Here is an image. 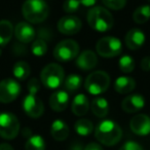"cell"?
I'll list each match as a JSON object with an SVG mask.
<instances>
[{
	"label": "cell",
	"instance_id": "cell-6",
	"mask_svg": "<svg viewBox=\"0 0 150 150\" xmlns=\"http://www.w3.org/2000/svg\"><path fill=\"white\" fill-rule=\"evenodd\" d=\"M79 54V45L72 39H65L59 42L54 50V57L60 62H69L77 58Z\"/></svg>",
	"mask_w": 150,
	"mask_h": 150
},
{
	"label": "cell",
	"instance_id": "cell-24",
	"mask_svg": "<svg viewBox=\"0 0 150 150\" xmlns=\"http://www.w3.org/2000/svg\"><path fill=\"white\" fill-rule=\"evenodd\" d=\"M74 129L75 132L80 136H88L92 134V132L94 131V125L91 120L86 118L78 119L74 125Z\"/></svg>",
	"mask_w": 150,
	"mask_h": 150
},
{
	"label": "cell",
	"instance_id": "cell-15",
	"mask_svg": "<svg viewBox=\"0 0 150 150\" xmlns=\"http://www.w3.org/2000/svg\"><path fill=\"white\" fill-rule=\"evenodd\" d=\"M97 64H98V57L93 50H84L76 58V65L81 70H92L97 66Z\"/></svg>",
	"mask_w": 150,
	"mask_h": 150
},
{
	"label": "cell",
	"instance_id": "cell-32",
	"mask_svg": "<svg viewBox=\"0 0 150 150\" xmlns=\"http://www.w3.org/2000/svg\"><path fill=\"white\" fill-rule=\"evenodd\" d=\"M119 150H144L140 144L135 141H127L120 147Z\"/></svg>",
	"mask_w": 150,
	"mask_h": 150
},
{
	"label": "cell",
	"instance_id": "cell-38",
	"mask_svg": "<svg viewBox=\"0 0 150 150\" xmlns=\"http://www.w3.org/2000/svg\"><path fill=\"white\" fill-rule=\"evenodd\" d=\"M0 150H13V146L7 143H1L0 144Z\"/></svg>",
	"mask_w": 150,
	"mask_h": 150
},
{
	"label": "cell",
	"instance_id": "cell-29",
	"mask_svg": "<svg viewBox=\"0 0 150 150\" xmlns=\"http://www.w3.org/2000/svg\"><path fill=\"white\" fill-rule=\"evenodd\" d=\"M118 65H119L120 70L122 71L123 73H129L135 68V61H134V59L132 58L131 56L125 54V56H122L119 59Z\"/></svg>",
	"mask_w": 150,
	"mask_h": 150
},
{
	"label": "cell",
	"instance_id": "cell-5",
	"mask_svg": "<svg viewBox=\"0 0 150 150\" xmlns=\"http://www.w3.org/2000/svg\"><path fill=\"white\" fill-rule=\"evenodd\" d=\"M110 84V77L105 71H95L91 73L86 79L84 88L91 95H100L105 93Z\"/></svg>",
	"mask_w": 150,
	"mask_h": 150
},
{
	"label": "cell",
	"instance_id": "cell-22",
	"mask_svg": "<svg viewBox=\"0 0 150 150\" xmlns=\"http://www.w3.org/2000/svg\"><path fill=\"white\" fill-rule=\"evenodd\" d=\"M13 34V24L6 20L0 21V46H4L11 41Z\"/></svg>",
	"mask_w": 150,
	"mask_h": 150
},
{
	"label": "cell",
	"instance_id": "cell-34",
	"mask_svg": "<svg viewBox=\"0 0 150 150\" xmlns=\"http://www.w3.org/2000/svg\"><path fill=\"white\" fill-rule=\"evenodd\" d=\"M141 68L144 71H150V57H144L141 61Z\"/></svg>",
	"mask_w": 150,
	"mask_h": 150
},
{
	"label": "cell",
	"instance_id": "cell-21",
	"mask_svg": "<svg viewBox=\"0 0 150 150\" xmlns=\"http://www.w3.org/2000/svg\"><path fill=\"white\" fill-rule=\"evenodd\" d=\"M91 107H92L93 113L100 118L107 116L109 112V104L105 98H101V97L94 98V100L92 101Z\"/></svg>",
	"mask_w": 150,
	"mask_h": 150
},
{
	"label": "cell",
	"instance_id": "cell-3",
	"mask_svg": "<svg viewBox=\"0 0 150 150\" xmlns=\"http://www.w3.org/2000/svg\"><path fill=\"white\" fill-rule=\"evenodd\" d=\"M23 17L32 24L43 22L50 13V7L44 0H26L22 6Z\"/></svg>",
	"mask_w": 150,
	"mask_h": 150
},
{
	"label": "cell",
	"instance_id": "cell-27",
	"mask_svg": "<svg viewBox=\"0 0 150 150\" xmlns=\"http://www.w3.org/2000/svg\"><path fill=\"white\" fill-rule=\"evenodd\" d=\"M25 150H45V142L39 135L30 136L25 144Z\"/></svg>",
	"mask_w": 150,
	"mask_h": 150
},
{
	"label": "cell",
	"instance_id": "cell-31",
	"mask_svg": "<svg viewBox=\"0 0 150 150\" xmlns=\"http://www.w3.org/2000/svg\"><path fill=\"white\" fill-rule=\"evenodd\" d=\"M79 6H80L79 0H65L64 4H63V9L66 13H72L74 11H78Z\"/></svg>",
	"mask_w": 150,
	"mask_h": 150
},
{
	"label": "cell",
	"instance_id": "cell-39",
	"mask_svg": "<svg viewBox=\"0 0 150 150\" xmlns=\"http://www.w3.org/2000/svg\"><path fill=\"white\" fill-rule=\"evenodd\" d=\"M0 56H1V50H0Z\"/></svg>",
	"mask_w": 150,
	"mask_h": 150
},
{
	"label": "cell",
	"instance_id": "cell-40",
	"mask_svg": "<svg viewBox=\"0 0 150 150\" xmlns=\"http://www.w3.org/2000/svg\"><path fill=\"white\" fill-rule=\"evenodd\" d=\"M149 1H150V0H149Z\"/></svg>",
	"mask_w": 150,
	"mask_h": 150
},
{
	"label": "cell",
	"instance_id": "cell-18",
	"mask_svg": "<svg viewBox=\"0 0 150 150\" xmlns=\"http://www.w3.org/2000/svg\"><path fill=\"white\" fill-rule=\"evenodd\" d=\"M71 109H72L73 114H75L76 116H82L86 114L90 109V102H88V97L83 94L76 95L72 101Z\"/></svg>",
	"mask_w": 150,
	"mask_h": 150
},
{
	"label": "cell",
	"instance_id": "cell-14",
	"mask_svg": "<svg viewBox=\"0 0 150 150\" xmlns=\"http://www.w3.org/2000/svg\"><path fill=\"white\" fill-rule=\"evenodd\" d=\"M145 105V100L141 95H129L121 102V108L127 113H136L140 111Z\"/></svg>",
	"mask_w": 150,
	"mask_h": 150
},
{
	"label": "cell",
	"instance_id": "cell-23",
	"mask_svg": "<svg viewBox=\"0 0 150 150\" xmlns=\"http://www.w3.org/2000/svg\"><path fill=\"white\" fill-rule=\"evenodd\" d=\"M30 72H31V68H30L29 64L24 62V61L17 62L13 69V76H15L18 80H21V81H23V80L27 79V78L29 77Z\"/></svg>",
	"mask_w": 150,
	"mask_h": 150
},
{
	"label": "cell",
	"instance_id": "cell-17",
	"mask_svg": "<svg viewBox=\"0 0 150 150\" xmlns=\"http://www.w3.org/2000/svg\"><path fill=\"white\" fill-rule=\"evenodd\" d=\"M69 103V95L66 91L54 92L50 98V106L54 111L62 112L67 108Z\"/></svg>",
	"mask_w": 150,
	"mask_h": 150
},
{
	"label": "cell",
	"instance_id": "cell-20",
	"mask_svg": "<svg viewBox=\"0 0 150 150\" xmlns=\"http://www.w3.org/2000/svg\"><path fill=\"white\" fill-rule=\"evenodd\" d=\"M136 88V81L129 76H120L114 82V88L119 94H129Z\"/></svg>",
	"mask_w": 150,
	"mask_h": 150
},
{
	"label": "cell",
	"instance_id": "cell-13",
	"mask_svg": "<svg viewBox=\"0 0 150 150\" xmlns=\"http://www.w3.org/2000/svg\"><path fill=\"white\" fill-rule=\"evenodd\" d=\"M15 36L20 42L23 43H30L34 40L35 37V30L31 26V24L21 22L17 24V26L13 29Z\"/></svg>",
	"mask_w": 150,
	"mask_h": 150
},
{
	"label": "cell",
	"instance_id": "cell-30",
	"mask_svg": "<svg viewBox=\"0 0 150 150\" xmlns=\"http://www.w3.org/2000/svg\"><path fill=\"white\" fill-rule=\"evenodd\" d=\"M103 4L113 11L122 9L127 4V0H102Z\"/></svg>",
	"mask_w": 150,
	"mask_h": 150
},
{
	"label": "cell",
	"instance_id": "cell-7",
	"mask_svg": "<svg viewBox=\"0 0 150 150\" xmlns=\"http://www.w3.org/2000/svg\"><path fill=\"white\" fill-rule=\"evenodd\" d=\"M20 131V122L15 114L9 112L0 113V137L5 140H13Z\"/></svg>",
	"mask_w": 150,
	"mask_h": 150
},
{
	"label": "cell",
	"instance_id": "cell-28",
	"mask_svg": "<svg viewBox=\"0 0 150 150\" xmlns=\"http://www.w3.org/2000/svg\"><path fill=\"white\" fill-rule=\"evenodd\" d=\"M31 52L34 56L36 57H42L47 52V44L43 38H38L34 40L31 46Z\"/></svg>",
	"mask_w": 150,
	"mask_h": 150
},
{
	"label": "cell",
	"instance_id": "cell-9",
	"mask_svg": "<svg viewBox=\"0 0 150 150\" xmlns=\"http://www.w3.org/2000/svg\"><path fill=\"white\" fill-rule=\"evenodd\" d=\"M21 93V86L15 79L6 78L0 81V102L7 104L19 97Z\"/></svg>",
	"mask_w": 150,
	"mask_h": 150
},
{
	"label": "cell",
	"instance_id": "cell-25",
	"mask_svg": "<svg viewBox=\"0 0 150 150\" xmlns=\"http://www.w3.org/2000/svg\"><path fill=\"white\" fill-rule=\"evenodd\" d=\"M150 19V5L144 4L137 7L133 13V20L136 24H144Z\"/></svg>",
	"mask_w": 150,
	"mask_h": 150
},
{
	"label": "cell",
	"instance_id": "cell-2",
	"mask_svg": "<svg viewBox=\"0 0 150 150\" xmlns=\"http://www.w3.org/2000/svg\"><path fill=\"white\" fill-rule=\"evenodd\" d=\"M88 23L93 30L97 32H107L113 27L114 20L107 8L102 6H94L88 13Z\"/></svg>",
	"mask_w": 150,
	"mask_h": 150
},
{
	"label": "cell",
	"instance_id": "cell-12",
	"mask_svg": "<svg viewBox=\"0 0 150 150\" xmlns=\"http://www.w3.org/2000/svg\"><path fill=\"white\" fill-rule=\"evenodd\" d=\"M132 132L138 136H147L150 134V117L146 114H137L129 121Z\"/></svg>",
	"mask_w": 150,
	"mask_h": 150
},
{
	"label": "cell",
	"instance_id": "cell-16",
	"mask_svg": "<svg viewBox=\"0 0 150 150\" xmlns=\"http://www.w3.org/2000/svg\"><path fill=\"white\" fill-rule=\"evenodd\" d=\"M125 44L127 46L132 50H137L141 48V46L145 42V35H144L143 31L140 29L134 28L131 29L125 35Z\"/></svg>",
	"mask_w": 150,
	"mask_h": 150
},
{
	"label": "cell",
	"instance_id": "cell-1",
	"mask_svg": "<svg viewBox=\"0 0 150 150\" xmlns=\"http://www.w3.org/2000/svg\"><path fill=\"white\" fill-rule=\"evenodd\" d=\"M97 140L103 145L114 146L122 138V129L113 120H103L95 129Z\"/></svg>",
	"mask_w": 150,
	"mask_h": 150
},
{
	"label": "cell",
	"instance_id": "cell-36",
	"mask_svg": "<svg viewBox=\"0 0 150 150\" xmlns=\"http://www.w3.org/2000/svg\"><path fill=\"white\" fill-rule=\"evenodd\" d=\"M80 4H83L84 6H93L97 2V0H79Z\"/></svg>",
	"mask_w": 150,
	"mask_h": 150
},
{
	"label": "cell",
	"instance_id": "cell-35",
	"mask_svg": "<svg viewBox=\"0 0 150 150\" xmlns=\"http://www.w3.org/2000/svg\"><path fill=\"white\" fill-rule=\"evenodd\" d=\"M83 150H103V148L98 143H90L84 147Z\"/></svg>",
	"mask_w": 150,
	"mask_h": 150
},
{
	"label": "cell",
	"instance_id": "cell-19",
	"mask_svg": "<svg viewBox=\"0 0 150 150\" xmlns=\"http://www.w3.org/2000/svg\"><path fill=\"white\" fill-rule=\"evenodd\" d=\"M50 135L57 141H64L69 136V127L62 119H56L50 127Z\"/></svg>",
	"mask_w": 150,
	"mask_h": 150
},
{
	"label": "cell",
	"instance_id": "cell-4",
	"mask_svg": "<svg viewBox=\"0 0 150 150\" xmlns=\"http://www.w3.org/2000/svg\"><path fill=\"white\" fill-rule=\"evenodd\" d=\"M40 80L46 88L56 90L65 80L64 69L56 63L47 64L40 73Z\"/></svg>",
	"mask_w": 150,
	"mask_h": 150
},
{
	"label": "cell",
	"instance_id": "cell-26",
	"mask_svg": "<svg viewBox=\"0 0 150 150\" xmlns=\"http://www.w3.org/2000/svg\"><path fill=\"white\" fill-rule=\"evenodd\" d=\"M82 84V78L77 74H70L67 76V78L64 80V86L67 90V92L74 93L77 92Z\"/></svg>",
	"mask_w": 150,
	"mask_h": 150
},
{
	"label": "cell",
	"instance_id": "cell-10",
	"mask_svg": "<svg viewBox=\"0 0 150 150\" xmlns=\"http://www.w3.org/2000/svg\"><path fill=\"white\" fill-rule=\"evenodd\" d=\"M23 109L26 114L32 118H38L44 112L43 103L37 97V94H30V93L24 98Z\"/></svg>",
	"mask_w": 150,
	"mask_h": 150
},
{
	"label": "cell",
	"instance_id": "cell-33",
	"mask_svg": "<svg viewBox=\"0 0 150 150\" xmlns=\"http://www.w3.org/2000/svg\"><path fill=\"white\" fill-rule=\"evenodd\" d=\"M39 88L40 83L36 78H33V79H31L28 82V91H29L30 94H37Z\"/></svg>",
	"mask_w": 150,
	"mask_h": 150
},
{
	"label": "cell",
	"instance_id": "cell-8",
	"mask_svg": "<svg viewBox=\"0 0 150 150\" xmlns=\"http://www.w3.org/2000/svg\"><path fill=\"white\" fill-rule=\"evenodd\" d=\"M96 50L98 54L103 58H114L122 52V43L116 37L106 36L97 42Z\"/></svg>",
	"mask_w": 150,
	"mask_h": 150
},
{
	"label": "cell",
	"instance_id": "cell-11",
	"mask_svg": "<svg viewBox=\"0 0 150 150\" xmlns=\"http://www.w3.org/2000/svg\"><path fill=\"white\" fill-rule=\"evenodd\" d=\"M81 21L75 16H65L59 21L58 30L64 35H74L81 29Z\"/></svg>",
	"mask_w": 150,
	"mask_h": 150
},
{
	"label": "cell",
	"instance_id": "cell-37",
	"mask_svg": "<svg viewBox=\"0 0 150 150\" xmlns=\"http://www.w3.org/2000/svg\"><path fill=\"white\" fill-rule=\"evenodd\" d=\"M83 149L84 148H82L81 144H80L79 142H74L70 148V150H83Z\"/></svg>",
	"mask_w": 150,
	"mask_h": 150
}]
</instances>
